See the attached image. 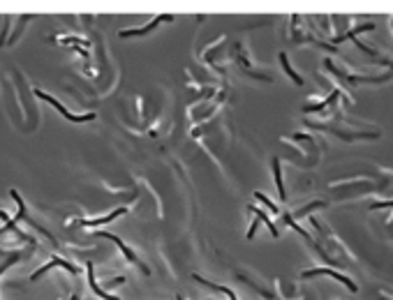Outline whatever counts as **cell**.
Instances as JSON below:
<instances>
[{"label":"cell","mask_w":393,"mask_h":300,"mask_svg":"<svg viewBox=\"0 0 393 300\" xmlns=\"http://www.w3.org/2000/svg\"><path fill=\"white\" fill-rule=\"evenodd\" d=\"M35 95H37V97H40V100L49 102V104H51V107H56V109H58V111H60V114L65 116L67 120H72V122H88V120H93V118H95V114H83V116H74V114H70V111H67V109L63 107V104H60L58 100H54V97H51V95L42 93V90H35Z\"/></svg>","instance_id":"1"},{"label":"cell","mask_w":393,"mask_h":300,"mask_svg":"<svg viewBox=\"0 0 393 300\" xmlns=\"http://www.w3.org/2000/svg\"><path fill=\"white\" fill-rule=\"evenodd\" d=\"M314 275H328V277H335V280H338L340 284H345L347 291H352V294H356V289H359L352 280H349V277L335 273V270H328V268H314V270H306V273H303V277H314Z\"/></svg>","instance_id":"2"},{"label":"cell","mask_w":393,"mask_h":300,"mask_svg":"<svg viewBox=\"0 0 393 300\" xmlns=\"http://www.w3.org/2000/svg\"><path fill=\"white\" fill-rule=\"evenodd\" d=\"M97 236H102V238H109V240H113V242H116V245H118V249H120V252H123V256H125L127 261H132L134 266H139L141 270H144V273H148V268L144 266V263H141L139 259H137V254H134L132 249H130V247H127L125 242H123V240L118 238V236H113V234H104V231H100V234H97Z\"/></svg>","instance_id":"3"},{"label":"cell","mask_w":393,"mask_h":300,"mask_svg":"<svg viewBox=\"0 0 393 300\" xmlns=\"http://www.w3.org/2000/svg\"><path fill=\"white\" fill-rule=\"evenodd\" d=\"M125 213H127V208H116L113 213L104 215V217H97V220H79L77 224H79V227H102V224H107V222L116 220L118 215H125Z\"/></svg>","instance_id":"4"},{"label":"cell","mask_w":393,"mask_h":300,"mask_svg":"<svg viewBox=\"0 0 393 300\" xmlns=\"http://www.w3.org/2000/svg\"><path fill=\"white\" fill-rule=\"evenodd\" d=\"M86 273H88V284H90V289H93L95 294L100 296V298H104V300H120V298H116V296H111V294H107L104 289L95 282V273H93V263H88L86 266Z\"/></svg>","instance_id":"5"},{"label":"cell","mask_w":393,"mask_h":300,"mask_svg":"<svg viewBox=\"0 0 393 300\" xmlns=\"http://www.w3.org/2000/svg\"><path fill=\"white\" fill-rule=\"evenodd\" d=\"M169 19H171V16H164V14H162V16H155L153 23H148V26L139 28V30H120V37H137V35H146L148 30H153L157 23H162V21H169Z\"/></svg>","instance_id":"6"},{"label":"cell","mask_w":393,"mask_h":300,"mask_svg":"<svg viewBox=\"0 0 393 300\" xmlns=\"http://www.w3.org/2000/svg\"><path fill=\"white\" fill-rule=\"evenodd\" d=\"M273 174H275V185H278V194H280V199L285 201L287 194H285V182H282V171H280V162L273 160Z\"/></svg>","instance_id":"7"},{"label":"cell","mask_w":393,"mask_h":300,"mask_svg":"<svg viewBox=\"0 0 393 300\" xmlns=\"http://www.w3.org/2000/svg\"><path fill=\"white\" fill-rule=\"evenodd\" d=\"M280 62H282V67H285V72L289 74V76H292V81L294 83H296V86H303V76H301V74H296L292 69V65H289V62H287V56L285 54H280Z\"/></svg>","instance_id":"8"},{"label":"cell","mask_w":393,"mask_h":300,"mask_svg":"<svg viewBox=\"0 0 393 300\" xmlns=\"http://www.w3.org/2000/svg\"><path fill=\"white\" fill-rule=\"evenodd\" d=\"M247 210H254V213H257V217H259V220L264 222V224H266L268 229H271V234H273V236H278V229H275V224H273V222L268 220V215H264V213H261V210H257V208H254V206H250V208H247Z\"/></svg>","instance_id":"9"},{"label":"cell","mask_w":393,"mask_h":300,"mask_svg":"<svg viewBox=\"0 0 393 300\" xmlns=\"http://www.w3.org/2000/svg\"><path fill=\"white\" fill-rule=\"evenodd\" d=\"M380 208H393V201H384V203H375L373 210H380Z\"/></svg>","instance_id":"10"},{"label":"cell","mask_w":393,"mask_h":300,"mask_svg":"<svg viewBox=\"0 0 393 300\" xmlns=\"http://www.w3.org/2000/svg\"><path fill=\"white\" fill-rule=\"evenodd\" d=\"M257 227H259V220H254V222H252V227H250V231H247V238H252V236H254V229H257Z\"/></svg>","instance_id":"11"}]
</instances>
